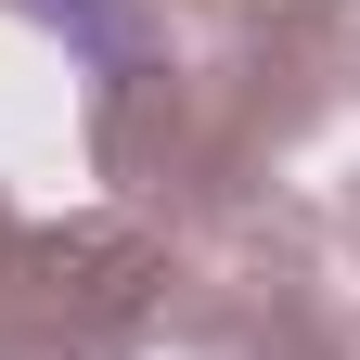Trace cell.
<instances>
[{
	"instance_id": "obj_1",
	"label": "cell",
	"mask_w": 360,
	"mask_h": 360,
	"mask_svg": "<svg viewBox=\"0 0 360 360\" xmlns=\"http://www.w3.org/2000/svg\"><path fill=\"white\" fill-rule=\"evenodd\" d=\"M13 13H39V26H65V39H77L90 65H129V26L103 13V0H13Z\"/></svg>"
}]
</instances>
